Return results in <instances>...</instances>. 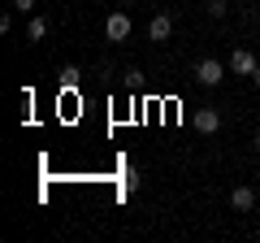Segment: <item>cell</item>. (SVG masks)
Returning <instances> with one entry per match:
<instances>
[{
	"label": "cell",
	"mask_w": 260,
	"mask_h": 243,
	"mask_svg": "<svg viewBox=\"0 0 260 243\" xmlns=\"http://www.w3.org/2000/svg\"><path fill=\"white\" fill-rule=\"evenodd\" d=\"M225 70H230V66H221V61H213V56H204V61L195 66V78H200L204 87H217V83L225 78Z\"/></svg>",
	"instance_id": "6da1fadb"
},
{
	"label": "cell",
	"mask_w": 260,
	"mask_h": 243,
	"mask_svg": "<svg viewBox=\"0 0 260 243\" xmlns=\"http://www.w3.org/2000/svg\"><path fill=\"white\" fill-rule=\"evenodd\" d=\"M104 35L113 39V44H121V39H130V13H109V22H104Z\"/></svg>",
	"instance_id": "7a4b0ae2"
},
{
	"label": "cell",
	"mask_w": 260,
	"mask_h": 243,
	"mask_svg": "<svg viewBox=\"0 0 260 243\" xmlns=\"http://www.w3.org/2000/svg\"><path fill=\"white\" fill-rule=\"evenodd\" d=\"M225 66H230V74H256V66H260V61H256V56L247 52V48H234Z\"/></svg>",
	"instance_id": "3957f363"
},
{
	"label": "cell",
	"mask_w": 260,
	"mask_h": 243,
	"mask_svg": "<svg viewBox=\"0 0 260 243\" xmlns=\"http://www.w3.org/2000/svg\"><path fill=\"white\" fill-rule=\"evenodd\" d=\"M169 35H174V18H169V13H156V18L148 22V39L152 44H165Z\"/></svg>",
	"instance_id": "277c9868"
},
{
	"label": "cell",
	"mask_w": 260,
	"mask_h": 243,
	"mask_svg": "<svg viewBox=\"0 0 260 243\" xmlns=\"http://www.w3.org/2000/svg\"><path fill=\"white\" fill-rule=\"evenodd\" d=\"M217 126H221V113L217 109H200L195 113V131L200 135H217Z\"/></svg>",
	"instance_id": "5b68a950"
},
{
	"label": "cell",
	"mask_w": 260,
	"mask_h": 243,
	"mask_svg": "<svg viewBox=\"0 0 260 243\" xmlns=\"http://www.w3.org/2000/svg\"><path fill=\"white\" fill-rule=\"evenodd\" d=\"M251 204H256V191L251 187H234L230 191V208L234 213H251Z\"/></svg>",
	"instance_id": "8992f818"
},
{
	"label": "cell",
	"mask_w": 260,
	"mask_h": 243,
	"mask_svg": "<svg viewBox=\"0 0 260 243\" xmlns=\"http://www.w3.org/2000/svg\"><path fill=\"white\" fill-rule=\"evenodd\" d=\"M44 35H48V18H30L26 22V39H30V44H39Z\"/></svg>",
	"instance_id": "52a82bcc"
},
{
	"label": "cell",
	"mask_w": 260,
	"mask_h": 243,
	"mask_svg": "<svg viewBox=\"0 0 260 243\" xmlns=\"http://www.w3.org/2000/svg\"><path fill=\"white\" fill-rule=\"evenodd\" d=\"M204 9L213 13V18H225V13H230V5H225V0H204Z\"/></svg>",
	"instance_id": "ba28073f"
},
{
	"label": "cell",
	"mask_w": 260,
	"mask_h": 243,
	"mask_svg": "<svg viewBox=\"0 0 260 243\" xmlns=\"http://www.w3.org/2000/svg\"><path fill=\"white\" fill-rule=\"evenodd\" d=\"M13 9H18V13H30V9H35V0H13Z\"/></svg>",
	"instance_id": "9c48e42d"
},
{
	"label": "cell",
	"mask_w": 260,
	"mask_h": 243,
	"mask_svg": "<svg viewBox=\"0 0 260 243\" xmlns=\"http://www.w3.org/2000/svg\"><path fill=\"white\" fill-rule=\"evenodd\" d=\"M251 78H256V87H260V66H256V74H251Z\"/></svg>",
	"instance_id": "30bf717a"
},
{
	"label": "cell",
	"mask_w": 260,
	"mask_h": 243,
	"mask_svg": "<svg viewBox=\"0 0 260 243\" xmlns=\"http://www.w3.org/2000/svg\"><path fill=\"white\" fill-rule=\"evenodd\" d=\"M256 152H260V131H256Z\"/></svg>",
	"instance_id": "8fae6325"
}]
</instances>
